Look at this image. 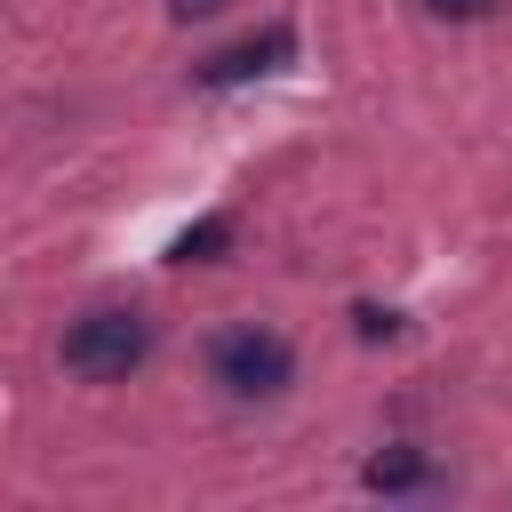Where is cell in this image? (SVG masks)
Returning <instances> with one entry per match:
<instances>
[{"label": "cell", "instance_id": "6da1fadb", "mask_svg": "<svg viewBox=\"0 0 512 512\" xmlns=\"http://www.w3.org/2000/svg\"><path fill=\"white\" fill-rule=\"evenodd\" d=\"M152 360V320L144 312H88L64 328V368L88 384H120Z\"/></svg>", "mask_w": 512, "mask_h": 512}, {"label": "cell", "instance_id": "7a4b0ae2", "mask_svg": "<svg viewBox=\"0 0 512 512\" xmlns=\"http://www.w3.org/2000/svg\"><path fill=\"white\" fill-rule=\"evenodd\" d=\"M208 376H216L232 400H272V392H288L296 352H288V336H280V328L240 320V328H224V336L208 344Z\"/></svg>", "mask_w": 512, "mask_h": 512}, {"label": "cell", "instance_id": "3957f363", "mask_svg": "<svg viewBox=\"0 0 512 512\" xmlns=\"http://www.w3.org/2000/svg\"><path fill=\"white\" fill-rule=\"evenodd\" d=\"M288 56H296V32H288V24H264V32L232 40V48H216V56L200 64V88H240V80H256V72H280Z\"/></svg>", "mask_w": 512, "mask_h": 512}, {"label": "cell", "instance_id": "277c9868", "mask_svg": "<svg viewBox=\"0 0 512 512\" xmlns=\"http://www.w3.org/2000/svg\"><path fill=\"white\" fill-rule=\"evenodd\" d=\"M360 488H376V496H408V488H432V464H424L416 448H384V456L360 464Z\"/></svg>", "mask_w": 512, "mask_h": 512}, {"label": "cell", "instance_id": "5b68a950", "mask_svg": "<svg viewBox=\"0 0 512 512\" xmlns=\"http://www.w3.org/2000/svg\"><path fill=\"white\" fill-rule=\"evenodd\" d=\"M224 240H232V224H224V216H200L192 232H176V248H168V256H176V264H216V248H224Z\"/></svg>", "mask_w": 512, "mask_h": 512}, {"label": "cell", "instance_id": "8992f818", "mask_svg": "<svg viewBox=\"0 0 512 512\" xmlns=\"http://www.w3.org/2000/svg\"><path fill=\"white\" fill-rule=\"evenodd\" d=\"M424 16H448V24H472V16H496V0H416Z\"/></svg>", "mask_w": 512, "mask_h": 512}, {"label": "cell", "instance_id": "52a82bcc", "mask_svg": "<svg viewBox=\"0 0 512 512\" xmlns=\"http://www.w3.org/2000/svg\"><path fill=\"white\" fill-rule=\"evenodd\" d=\"M352 320H360V336H368V344H376V336H400V312H376V304H360Z\"/></svg>", "mask_w": 512, "mask_h": 512}, {"label": "cell", "instance_id": "ba28073f", "mask_svg": "<svg viewBox=\"0 0 512 512\" xmlns=\"http://www.w3.org/2000/svg\"><path fill=\"white\" fill-rule=\"evenodd\" d=\"M216 8H224V0H176V16H184V24H192V16H216Z\"/></svg>", "mask_w": 512, "mask_h": 512}]
</instances>
